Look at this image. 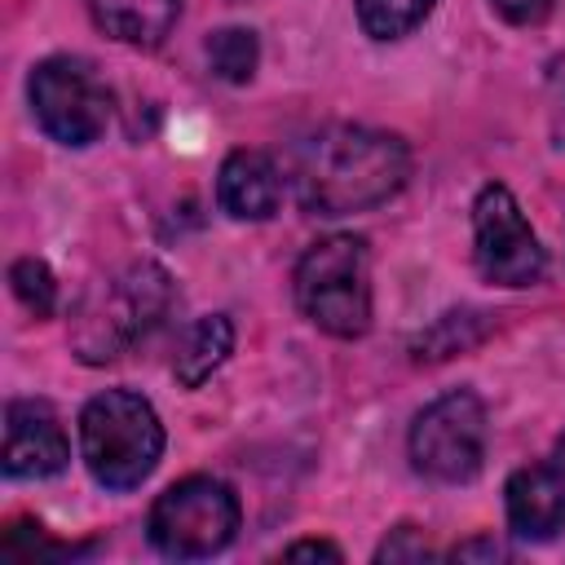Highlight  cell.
Wrapping results in <instances>:
<instances>
[{
    "instance_id": "6da1fadb",
    "label": "cell",
    "mask_w": 565,
    "mask_h": 565,
    "mask_svg": "<svg viewBox=\"0 0 565 565\" xmlns=\"http://www.w3.org/2000/svg\"><path fill=\"white\" fill-rule=\"evenodd\" d=\"M282 177L309 216H349L388 203L411 177V146L397 132L327 124L291 141Z\"/></svg>"
},
{
    "instance_id": "7a4b0ae2",
    "label": "cell",
    "mask_w": 565,
    "mask_h": 565,
    "mask_svg": "<svg viewBox=\"0 0 565 565\" xmlns=\"http://www.w3.org/2000/svg\"><path fill=\"white\" fill-rule=\"evenodd\" d=\"M172 309V278L154 260H132L110 278H97L71 313V353L88 366H106L141 344Z\"/></svg>"
},
{
    "instance_id": "3957f363",
    "label": "cell",
    "mask_w": 565,
    "mask_h": 565,
    "mask_svg": "<svg viewBox=\"0 0 565 565\" xmlns=\"http://www.w3.org/2000/svg\"><path fill=\"white\" fill-rule=\"evenodd\" d=\"M79 455L97 486L137 490L163 459V424L132 388H106L79 411Z\"/></svg>"
},
{
    "instance_id": "277c9868",
    "label": "cell",
    "mask_w": 565,
    "mask_h": 565,
    "mask_svg": "<svg viewBox=\"0 0 565 565\" xmlns=\"http://www.w3.org/2000/svg\"><path fill=\"white\" fill-rule=\"evenodd\" d=\"M296 305L300 313L335 335L358 340L371 327V252L358 234H327L296 260Z\"/></svg>"
},
{
    "instance_id": "5b68a950",
    "label": "cell",
    "mask_w": 565,
    "mask_h": 565,
    "mask_svg": "<svg viewBox=\"0 0 565 565\" xmlns=\"http://www.w3.org/2000/svg\"><path fill=\"white\" fill-rule=\"evenodd\" d=\"M243 521L238 494L216 477H185L168 486L150 508V543L168 561H203L234 543Z\"/></svg>"
},
{
    "instance_id": "8992f818",
    "label": "cell",
    "mask_w": 565,
    "mask_h": 565,
    "mask_svg": "<svg viewBox=\"0 0 565 565\" xmlns=\"http://www.w3.org/2000/svg\"><path fill=\"white\" fill-rule=\"evenodd\" d=\"M486 402L472 388H450L433 397L411 424V463L428 481L463 486L486 459Z\"/></svg>"
},
{
    "instance_id": "52a82bcc",
    "label": "cell",
    "mask_w": 565,
    "mask_h": 565,
    "mask_svg": "<svg viewBox=\"0 0 565 565\" xmlns=\"http://www.w3.org/2000/svg\"><path fill=\"white\" fill-rule=\"evenodd\" d=\"M26 93L35 124L62 146H93L110 124V88L84 57H44L31 71Z\"/></svg>"
},
{
    "instance_id": "ba28073f",
    "label": "cell",
    "mask_w": 565,
    "mask_h": 565,
    "mask_svg": "<svg viewBox=\"0 0 565 565\" xmlns=\"http://www.w3.org/2000/svg\"><path fill=\"white\" fill-rule=\"evenodd\" d=\"M472 256L494 287H534L543 278L547 252L508 185H481L472 203Z\"/></svg>"
},
{
    "instance_id": "9c48e42d",
    "label": "cell",
    "mask_w": 565,
    "mask_h": 565,
    "mask_svg": "<svg viewBox=\"0 0 565 565\" xmlns=\"http://www.w3.org/2000/svg\"><path fill=\"white\" fill-rule=\"evenodd\" d=\"M71 459L66 428L44 397H13L4 406V472L18 481L57 477Z\"/></svg>"
},
{
    "instance_id": "30bf717a",
    "label": "cell",
    "mask_w": 565,
    "mask_h": 565,
    "mask_svg": "<svg viewBox=\"0 0 565 565\" xmlns=\"http://www.w3.org/2000/svg\"><path fill=\"white\" fill-rule=\"evenodd\" d=\"M503 503L521 543H547L565 530V472L556 463L516 468L503 486Z\"/></svg>"
},
{
    "instance_id": "8fae6325",
    "label": "cell",
    "mask_w": 565,
    "mask_h": 565,
    "mask_svg": "<svg viewBox=\"0 0 565 565\" xmlns=\"http://www.w3.org/2000/svg\"><path fill=\"white\" fill-rule=\"evenodd\" d=\"M282 168L265 150H234L216 172V203L234 221H269L282 203Z\"/></svg>"
},
{
    "instance_id": "7c38bea8",
    "label": "cell",
    "mask_w": 565,
    "mask_h": 565,
    "mask_svg": "<svg viewBox=\"0 0 565 565\" xmlns=\"http://www.w3.org/2000/svg\"><path fill=\"white\" fill-rule=\"evenodd\" d=\"M88 13L128 49H159L181 18V0H88Z\"/></svg>"
},
{
    "instance_id": "4fadbf2b",
    "label": "cell",
    "mask_w": 565,
    "mask_h": 565,
    "mask_svg": "<svg viewBox=\"0 0 565 565\" xmlns=\"http://www.w3.org/2000/svg\"><path fill=\"white\" fill-rule=\"evenodd\" d=\"M230 353H234V322L225 313H203L185 327L172 358V375L181 388H199L203 380H212V371L225 366Z\"/></svg>"
},
{
    "instance_id": "5bb4252c",
    "label": "cell",
    "mask_w": 565,
    "mask_h": 565,
    "mask_svg": "<svg viewBox=\"0 0 565 565\" xmlns=\"http://www.w3.org/2000/svg\"><path fill=\"white\" fill-rule=\"evenodd\" d=\"M490 331H494V322H490L486 309H446V313L433 318L424 331H415L411 358H415V362H450V358L477 349Z\"/></svg>"
},
{
    "instance_id": "9a60e30c",
    "label": "cell",
    "mask_w": 565,
    "mask_h": 565,
    "mask_svg": "<svg viewBox=\"0 0 565 565\" xmlns=\"http://www.w3.org/2000/svg\"><path fill=\"white\" fill-rule=\"evenodd\" d=\"M260 62V40L247 26H221L207 35V66L225 84H247Z\"/></svg>"
},
{
    "instance_id": "2e32d148",
    "label": "cell",
    "mask_w": 565,
    "mask_h": 565,
    "mask_svg": "<svg viewBox=\"0 0 565 565\" xmlns=\"http://www.w3.org/2000/svg\"><path fill=\"white\" fill-rule=\"evenodd\" d=\"M437 0H358V22L371 40H402L411 35Z\"/></svg>"
},
{
    "instance_id": "e0dca14e",
    "label": "cell",
    "mask_w": 565,
    "mask_h": 565,
    "mask_svg": "<svg viewBox=\"0 0 565 565\" xmlns=\"http://www.w3.org/2000/svg\"><path fill=\"white\" fill-rule=\"evenodd\" d=\"M9 287H13V296L22 300V309L31 318H53V309H57V278H53V269L40 256L13 260L9 265Z\"/></svg>"
},
{
    "instance_id": "ac0fdd59",
    "label": "cell",
    "mask_w": 565,
    "mask_h": 565,
    "mask_svg": "<svg viewBox=\"0 0 565 565\" xmlns=\"http://www.w3.org/2000/svg\"><path fill=\"white\" fill-rule=\"evenodd\" d=\"M4 556H9V561H35V556H75V547L49 543V539L40 534V525L18 521V525H9V534H4Z\"/></svg>"
},
{
    "instance_id": "d6986e66",
    "label": "cell",
    "mask_w": 565,
    "mask_h": 565,
    "mask_svg": "<svg viewBox=\"0 0 565 565\" xmlns=\"http://www.w3.org/2000/svg\"><path fill=\"white\" fill-rule=\"evenodd\" d=\"M424 556H433V547L424 543V534L415 525H397L375 552V561H424Z\"/></svg>"
},
{
    "instance_id": "ffe728a7",
    "label": "cell",
    "mask_w": 565,
    "mask_h": 565,
    "mask_svg": "<svg viewBox=\"0 0 565 565\" xmlns=\"http://www.w3.org/2000/svg\"><path fill=\"white\" fill-rule=\"evenodd\" d=\"M494 13L512 26H539L547 13H552V0H490Z\"/></svg>"
},
{
    "instance_id": "44dd1931",
    "label": "cell",
    "mask_w": 565,
    "mask_h": 565,
    "mask_svg": "<svg viewBox=\"0 0 565 565\" xmlns=\"http://www.w3.org/2000/svg\"><path fill=\"white\" fill-rule=\"evenodd\" d=\"M450 561H508V547L494 534H477L450 547Z\"/></svg>"
},
{
    "instance_id": "7402d4cb",
    "label": "cell",
    "mask_w": 565,
    "mask_h": 565,
    "mask_svg": "<svg viewBox=\"0 0 565 565\" xmlns=\"http://www.w3.org/2000/svg\"><path fill=\"white\" fill-rule=\"evenodd\" d=\"M287 561H340V547L335 543H322V539H300L282 552Z\"/></svg>"
},
{
    "instance_id": "603a6c76",
    "label": "cell",
    "mask_w": 565,
    "mask_h": 565,
    "mask_svg": "<svg viewBox=\"0 0 565 565\" xmlns=\"http://www.w3.org/2000/svg\"><path fill=\"white\" fill-rule=\"evenodd\" d=\"M547 84H552V88H556V93L565 97V53H561V57H556V62L547 66Z\"/></svg>"
},
{
    "instance_id": "cb8c5ba5",
    "label": "cell",
    "mask_w": 565,
    "mask_h": 565,
    "mask_svg": "<svg viewBox=\"0 0 565 565\" xmlns=\"http://www.w3.org/2000/svg\"><path fill=\"white\" fill-rule=\"evenodd\" d=\"M552 463H556V468H561V472H565V437H561V441H556V459H552Z\"/></svg>"
}]
</instances>
